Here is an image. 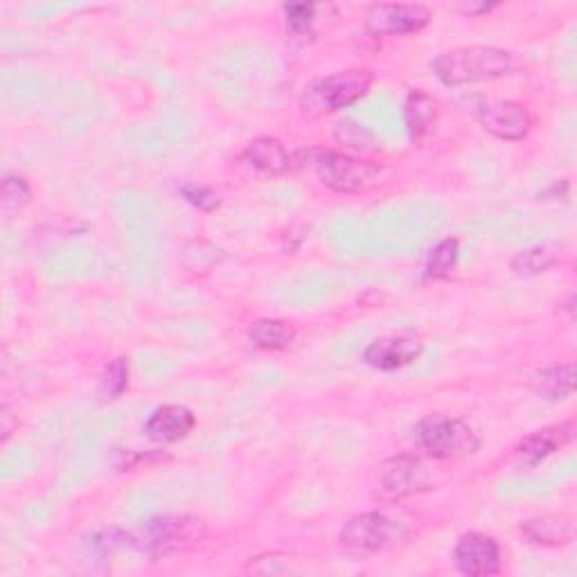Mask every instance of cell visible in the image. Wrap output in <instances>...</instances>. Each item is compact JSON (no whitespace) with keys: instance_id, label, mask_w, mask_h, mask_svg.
I'll return each instance as SVG.
<instances>
[{"instance_id":"6da1fadb","label":"cell","mask_w":577,"mask_h":577,"mask_svg":"<svg viewBox=\"0 0 577 577\" xmlns=\"http://www.w3.org/2000/svg\"><path fill=\"white\" fill-rule=\"evenodd\" d=\"M523 61L517 53L494 46H465L440 55L431 70L445 86H468L504 80L521 72Z\"/></svg>"},{"instance_id":"7a4b0ae2","label":"cell","mask_w":577,"mask_h":577,"mask_svg":"<svg viewBox=\"0 0 577 577\" xmlns=\"http://www.w3.org/2000/svg\"><path fill=\"white\" fill-rule=\"evenodd\" d=\"M372 82L374 74L361 68L321 77V80L307 86L300 106L304 115H310V118H321V115L336 113L359 102L370 91Z\"/></svg>"},{"instance_id":"3957f363","label":"cell","mask_w":577,"mask_h":577,"mask_svg":"<svg viewBox=\"0 0 577 577\" xmlns=\"http://www.w3.org/2000/svg\"><path fill=\"white\" fill-rule=\"evenodd\" d=\"M307 161H310L319 181L338 195H361V192L377 187L381 178V168L348 157V153L314 149L307 153Z\"/></svg>"},{"instance_id":"277c9868","label":"cell","mask_w":577,"mask_h":577,"mask_svg":"<svg viewBox=\"0 0 577 577\" xmlns=\"http://www.w3.org/2000/svg\"><path fill=\"white\" fill-rule=\"evenodd\" d=\"M415 445L434 460H458L478 449L476 434L455 417L427 415L413 431Z\"/></svg>"},{"instance_id":"5b68a950","label":"cell","mask_w":577,"mask_h":577,"mask_svg":"<svg viewBox=\"0 0 577 577\" xmlns=\"http://www.w3.org/2000/svg\"><path fill=\"white\" fill-rule=\"evenodd\" d=\"M206 540V523L192 515L153 517L142 528L140 549L151 557H165L195 549Z\"/></svg>"},{"instance_id":"8992f818","label":"cell","mask_w":577,"mask_h":577,"mask_svg":"<svg viewBox=\"0 0 577 577\" xmlns=\"http://www.w3.org/2000/svg\"><path fill=\"white\" fill-rule=\"evenodd\" d=\"M402 536H404V530L397 521L389 519L381 512H366L345 523L338 534V540L343 549H348L353 553H361V555H370V553L386 551L400 544Z\"/></svg>"},{"instance_id":"52a82bcc","label":"cell","mask_w":577,"mask_h":577,"mask_svg":"<svg viewBox=\"0 0 577 577\" xmlns=\"http://www.w3.org/2000/svg\"><path fill=\"white\" fill-rule=\"evenodd\" d=\"M431 21L429 8L419 3H377L366 12V32L370 36L413 34Z\"/></svg>"},{"instance_id":"ba28073f","label":"cell","mask_w":577,"mask_h":577,"mask_svg":"<svg viewBox=\"0 0 577 577\" xmlns=\"http://www.w3.org/2000/svg\"><path fill=\"white\" fill-rule=\"evenodd\" d=\"M453 559L458 570L470 577H489L501 573V546L481 532H468L460 536Z\"/></svg>"},{"instance_id":"9c48e42d","label":"cell","mask_w":577,"mask_h":577,"mask_svg":"<svg viewBox=\"0 0 577 577\" xmlns=\"http://www.w3.org/2000/svg\"><path fill=\"white\" fill-rule=\"evenodd\" d=\"M485 131L501 140H523L532 129V115L523 104L498 100L485 102L476 111Z\"/></svg>"},{"instance_id":"30bf717a","label":"cell","mask_w":577,"mask_h":577,"mask_svg":"<svg viewBox=\"0 0 577 577\" xmlns=\"http://www.w3.org/2000/svg\"><path fill=\"white\" fill-rule=\"evenodd\" d=\"M434 476L429 468L415 455H397L381 472V485L391 496L404 498L431 489Z\"/></svg>"},{"instance_id":"8fae6325","label":"cell","mask_w":577,"mask_h":577,"mask_svg":"<svg viewBox=\"0 0 577 577\" xmlns=\"http://www.w3.org/2000/svg\"><path fill=\"white\" fill-rule=\"evenodd\" d=\"M419 355H422V343L415 336L395 334V336L374 338L363 350V361L374 370L393 372L411 366Z\"/></svg>"},{"instance_id":"7c38bea8","label":"cell","mask_w":577,"mask_h":577,"mask_svg":"<svg viewBox=\"0 0 577 577\" xmlns=\"http://www.w3.org/2000/svg\"><path fill=\"white\" fill-rule=\"evenodd\" d=\"M573 434H575L573 422H564V425L530 434L515 449L517 468L532 470L540 463H544L546 458H551L555 451H559L562 447H566L573 440Z\"/></svg>"},{"instance_id":"4fadbf2b","label":"cell","mask_w":577,"mask_h":577,"mask_svg":"<svg viewBox=\"0 0 577 577\" xmlns=\"http://www.w3.org/2000/svg\"><path fill=\"white\" fill-rule=\"evenodd\" d=\"M197 427V417L189 408L178 404H165L153 411L145 425L149 440L159 445H174L185 440Z\"/></svg>"},{"instance_id":"5bb4252c","label":"cell","mask_w":577,"mask_h":577,"mask_svg":"<svg viewBox=\"0 0 577 577\" xmlns=\"http://www.w3.org/2000/svg\"><path fill=\"white\" fill-rule=\"evenodd\" d=\"M242 159L257 172L264 174H285L293 168V159L289 157L287 147L278 138H255L246 145Z\"/></svg>"},{"instance_id":"9a60e30c","label":"cell","mask_w":577,"mask_h":577,"mask_svg":"<svg viewBox=\"0 0 577 577\" xmlns=\"http://www.w3.org/2000/svg\"><path fill=\"white\" fill-rule=\"evenodd\" d=\"M404 118L415 142L427 140L438 127V104L425 91H411L404 104Z\"/></svg>"},{"instance_id":"2e32d148","label":"cell","mask_w":577,"mask_h":577,"mask_svg":"<svg viewBox=\"0 0 577 577\" xmlns=\"http://www.w3.org/2000/svg\"><path fill=\"white\" fill-rule=\"evenodd\" d=\"M532 391L549 402H559L570 397L575 391V363L568 361L536 372L532 377Z\"/></svg>"},{"instance_id":"e0dca14e","label":"cell","mask_w":577,"mask_h":577,"mask_svg":"<svg viewBox=\"0 0 577 577\" xmlns=\"http://www.w3.org/2000/svg\"><path fill=\"white\" fill-rule=\"evenodd\" d=\"M249 338L264 353H282L296 341V327L280 319H259L251 323Z\"/></svg>"},{"instance_id":"ac0fdd59","label":"cell","mask_w":577,"mask_h":577,"mask_svg":"<svg viewBox=\"0 0 577 577\" xmlns=\"http://www.w3.org/2000/svg\"><path fill=\"white\" fill-rule=\"evenodd\" d=\"M521 532L532 544H540V546H564L573 540V534H575L568 519L551 517V515L526 521Z\"/></svg>"},{"instance_id":"d6986e66","label":"cell","mask_w":577,"mask_h":577,"mask_svg":"<svg viewBox=\"0 0 577 577\" xmlns=\"http://www.w3.org/2000/svg\"><path fill=\"white\" fill-rule=\"evenodd\" d=\"M458 253H460L458 240L440 242L429 255V262H427V268H425V272H427L425 278L427 280H445V278H449L451 272L455 268Z\"/></svg>"},{"instance_id":"ffe728a7","label":"cell","mask_w":577,"mask_h":577,"mask_svg":"<svg viewBox=\"0 0 577 577\" xmlns=\"http://www.w3.org/2000/svg\"><path fill=\"white\" fill-rule=\"evenodd\" d=\"M555 262L557 257L546 246H536V249L521 251L512 259V272L519 276H540V274H546Z\"/></svg>"},{"instance_id":"44dd1931","label":"cell","mask_w":577,"mask_h":577,"mask_svg":"<svg viewBox=\"0 0 577 577\" xmlns=\"http://www.w3.org/2000/svg\"><path fill=\"white\" fill-rule=\"evenodd\" d=\"M129 386V361L118 357L106 363L102 374V395L104 400H118Z\"/></svg>"},{"instance_id":"7402d4cb","label":"cell","mask_w":577,"mask_h":577,"mask_svg":"<svg viewBox=\"0 0 577 577\" xmlns=\"http://www.w3.org/2000/svg\"><path fill=\"white\" fill-rule=\"evenodd\" d=\"M30 197H32V189L23 176L3 178V195H0V199H3V210L8 215L23 210L30 204Z\"/></svg>"},{"instance_id":"603a6c76","label":"cell","mask_w":577,"mask_h":577,"mask_svg":"<svg viewBox=\"0 0 577 577\" xmlns=\"http://www.w3.org/2000/svg\"><path fill=\"white\" fill-rule=\"evenodd\" d=\"M178 195H181L187 204H192V206L199 208V210H204V212H212V210H217V208L221 206L219 195H217V192H215L212 187H208V185H199V183H181V185H178Z\"/></svg>"},{"instance_id":"cb8c5ba5","label":"cell","mask_w":577,"mask_h":577,"mask_svg":"<svg viewBox=\"0 0 577 577\" xmlns=\"http://www.w3.org/2000/svg\"><path fill=\"white\" fill-rule=\"evenodd\" d=\"M336 140L343 142L345 147L357 149V151H372V149H377V142H374L372 134L366 131L363 127H359V125L353 123V120H345V123L338 125V129H336Z\"/></svg>"},{"instance_id":"d4e9b609","label":"cell","mask_w":577,"mask_h":577,"mask_svg":"<svg viewBox=\"0 0 577 577\" xmlns=\"http://www.w3.org/2000/svg\"><path fill=\"white\" fill-rule=\"evenodd\" d=\"M285 16H287V27L293 34L304 36L312 32V25L316 21V5H304V3L285 5Z\"/></svg>"},{"instance_id":"484cf974","label":"cell","mask_w":577,"mask_h":577,"mask_svg":"<svg viewBox=\"0 0 577 577\" xmlns=\"http://www.w3.org/2000/svg\"><path fill=\"white\" fill-rule=\"evenodd\" d=\"M494 5H468V8H463V12H468V14H485V12H489Z\"/></svg>"}]
</instances>
